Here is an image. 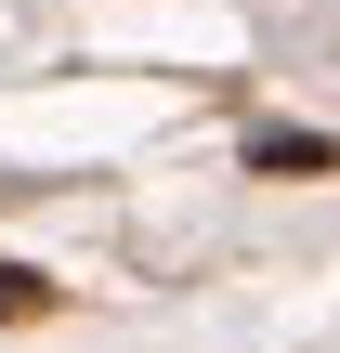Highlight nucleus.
I'll use <instances>...</instances> for the list:
<instances>
[{"mask_svg": "<svg viewBox=\"0 0 340 353\" xmlns=\"http://www.w3.org/2000/svg\"><path fill=\"white\" fill-rule=\"evenodd\" d=\"M0 314H52V275H26V262H0Z\"/></svg>", "mask_w": 340, "mask_h": 353, "instance_id": "1", "label": "nucleus"}]
</instances>
